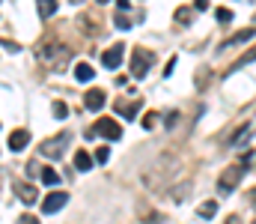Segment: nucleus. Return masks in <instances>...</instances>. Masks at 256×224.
Listing matches in <instances>:
<instances>
[{
    "instance_id": "1",
    "label": "nucleus",
    "mask_w": 256,
    "mask_h": 224,
    "mask_svg": "<svg viewBox=\"0 0 256 224\" xmlns=\"http://www.w3.org/2000/svg\"><path fill=\"white\" fill-rule=\"evenodd\" d=\"M152 63H155V54L152 51H146V48H134L131 51V75L134 78H146Z\"/></svg>"
},
{
    "instance_id": "2",
    "label": "nucleus",
    "mask_w": 256,
    "mask_h": 224,
    "mask_svg": "<svg viewBox=\"0 0 256 224\" xmlns=\"http://www.w3.org/2000/svg\"><path fill=\"white\" fill-rule=\"evenodd\" d=\"M96 135H102V138H108V141H120V138H122V129H120V123H116V120L102 117V120L86 132V138H96Z\"/></svg>"
},
{
    "instance_id": "3",
    "label": "nucleus",
    "mask_w": 256,
    "mask_h": 224,
    "mask_svg": "<svg viewBox=\"0 0 256 224\" xmlns=\"http://www.w3.org/2000/svg\"><path fill=\"white\" fill-rule=\"evenodd\" d=\"M36 57L45 60V63H54V60H66V48L57 39H45L39 48H36Z\"/></svg>"
},
{
    "instance_id": "4",
    "label": "nucleus",
    "mask_w": 256,
    "mask_h": 224,
    "mask_svg": "<svg viewBox=\"0 0 256 224\" xmlns=\"http://www.w3.org/2000/svg\"><path fill=\"white\" fill-rule=\"evenodd\" d=\"M242 176H244V167H242V164H232V167H226V170L220 173V179H218V191H220V194L232 191V188L242 182Z\"/></svg>"
},
{
    "instance_id": "5",
    "label": "nucleus",
    "mask_w": 256,
    "mask_h": 224,
    "mask_svg": "<svg viewBox=\"0 0 256 224\" xmlns=\"http://www.w3.org/2000/svg\"><path fill=\"white\" fill-rule=\"evenodd\" d=\"M66 144H68V135L63 132V135H57V138H48V141L39 147V152L48 155V158H60V155L66 152Z\"/></svg>"
},
{
    "instance_id": "6",
    "label": "nucleus",
    "mask_w": 256,
    "mask_h": 224,
    "mask_svg": "<svg viewBox=\"0 0 256 224\" xmlns=\"http://www.w3.org/2000/svg\"><path fill=\"white\" fill-rule=\"evenodd\" d=\"M66 203H68V194H66V191H51V194L42 200V212H45V215H51V212L63 209Z\"/></svg>"
},
{
    "instance_id": "7",
    "label": "nucleus",
    "mask_w": 256,
    "mask_h": 224,
    "mask_svg": "<svg viewBox=\"0 0 256 224\" xmlns=\"http://www.w3.org/2000/svg\"><path fill=\"white\" fill-rule=\"evenodd\" d=\"M122 51H126V45H110L104 54H102V63L108 66V69H120V63H122Z\"/></svg>"
},
{
    "instance_id": "8",
    "label": "nucleus",
    "mask_w": 256,
    "mask_h": 224,
    "mask_svg": "<svg viewBox=\"0 0 256 224\" xmlns=\"http://www.w3.org/2000/svg\"><path fill=\"white\" fill-rule=\"evenodd\" d=\"M140 108H143V99H131V102H116V114H120V117H128V120H134V117L140 114Z\"/></svg>"
},
{
    "instance_id": "9",
    "label": "nucleus",
    "mask_w": 256,
    "mask_h": 224,
    "mask_svg": "<svg viewBox=\"0 0 256 224\" xmlns=\"http://www.w3.org/2000/svg\"><path fill=\"white\" fill-rule=\"evenodd\" d=\"M104 99H108L104 90H90V93L84 96V108H86V111H102V108H104Z\"/></svg>"
},
{
    "instance_id": "10",
    "label": "nucleus",
    "mask_w": 256,
    "mask_h": 224,
    "mask_svg": "<svg viewBox=\"0 0 256 224\" xmlns=\"http://www.w3.org/2000/svg\"><path fill=\"white\" fill-rule=\"evenodd\" d=\"M27 144H30V132H27V129H15V132L9 135V149H12V152L27 149Z\"/></svg>"
},
{
    "instance_id": "11",
    "label": "nucleus",
    "mask_w": 256,
    "mask_h": 224,
    "mask_svg": "<svg viewBox=\"0 0 256 224\" xmlns=\"http://www.w3.org/2000/svg\"><path fill=\"white\" fill-rule=\"evenodd\" d=\"M15 194H18L24 203H36V200H39V191H36L33 185H27V182H15Z\"/></svg>"
},
{
    "instance_id": "12",
    "label": "nucleus",
    "mask_w": 256,
    "mask_h": 224,
    "mask_svg": "<svg viewBox=\"0 0 256 224\" xmlns=\"http://www.w3.org/2000/svg\"><path fill=\"white\" fill-rule=\"evenodd\" d=\"M92 164H96V161H92V155H90L86 149H78V152H74V170H84V173H86V170H92Z\"/></svg>"
},
{
    "instance_id": "13",
    "label": "nucleus",
    "mask_w": 256,
    "mask_h": 224,
    "mask_svg": "<svg viewBox=\"0 0 256 224\" xmlns=\"http://www.w3.org/2000/svg\"><path fill=\"white\" fill-rule=\"evenodd\" d=\"M250 135H254V123H244V126H242V129H238V132L230 138V147H242V144H244Z\"/></svg>"
},
{
    "instance_id": "14",
    "label": "nucleus",
    "mask_w": 256,
    "mask_h": 224,
    "mask_svg": "<svg viewBox=\"0 0 256 224\" xmlns=\"http://www.w3.org/2000/svg\"><path fill=\"white\" fill-rule=\"evenodd\" d=\"M250 60H256V48H250L248 54H242V57H238V60H236V63H232L230 69H226V75H236V72H238V69H244V66H248Z\"/></svg>"
},
{
    "instance_id": "15",
    "label": "nucleus",
    "mask_w": 256,
    "mask_h": 224,
    "mask_svg": "<svg viewBox=\"0 0 256 224\" xmlns=\"http://www.w3.org/2000/svg\"><path fill=\"white\" fill-rule=\"evenodd\" d=\"M74 78H78L80 84H86V81H92V78H96V72H92V66H90V63H78V66H74Z\"/></svg>"
},
{
    "instance_id": "16",
    "label": "nucleus",
    "mask_w": 256,
    "mask_h": 224,
    "mask_svg": "<svg viewBox=\"0 0 256 224\" xmlns=\"http://www.w3.org/2000/svg\"><path fill=\"white\" fill-rule=\"evenodd\" d=\"M254 36H256V27H248V30L236 33V36H232V39H230V42H226L224 48H230V45H238V42H248V39H254Z\"/></svg>"
},
{
    "instance_id": "17",
    "label": "nucleus",
    "mask_w": 256,
    "mask_h": 224,
    "mask_svg": "<svg viewBox=\"0 0 256 224\" xmlns=\"http://www.w3.org/2000/svg\"><path fill=\"white\" fill-rule=\"evenodd\" d=\"M39 176H42V182H45V185H57V182H60V173H57L54 167H42V170H39Z\"/></svg>"
},
{
    "instance_id": "18",
    "label": "nucleus",
    "mask_w": 256,
    "mask_h": 224,
    "mask_svg": "<svg viewBox=\"0 0 256 224\" xmlns=\"http://www.w3.org/2000/svg\"><path fill=\"white\" fill-rule=\"evenodd\" d=\"M214 212H218V203H214V200H206V203H200V209H196L200 218H212Z\"/></svg>"
},
{
    "instance_id": "19",
    "label": "nucleus",
    "mask_w": 256,
    "mask_h": 224,
    "mask_svg": "<svg viewBox=\"0 0 256 224\" xmlns=\"http://www.w3.org/2000/svg\"><path fill=\"white\" fill-rule=\"evenodd\" d=\"M54 12H57V0H42V3H39V15H42V18H51Z\"/></svg>"
},
{
    "instance_id": "20",
    "label": "nucleus",
    "mask_w": 256,
    "mask_h": 224,
    "mask_svg": "<svg viewBox=\"0 0 256 224\" xmlns=\"http://www.w3.org/2000/svg\"><path fill=\"white\" fill-rule=\"evenodd\" d=\"M54 117H57V120H66V117H68V108H66V102H54Z\"/></svg>"
},
{
    "instance_id": "21",
    "label": "nucleus",
    "mask_w": 256,
    "mask_h": 224,
    "mask_svg": "<svg viewBox=\"0 0 256 224\" xmlns=\"http://www.w3.org/2000/svg\"><path fill=\"white\" fill-rule=\"evenodd\" d=\"M214 15H218V21H220V24H226V21H232V12H230V9H224V6H220V9H218Z\"/></svg>"
},
{
    "instance_id": "22",
    "label": "nucleus",
    "mask_w": 256,
    "mask_h": 224,
    "mask_svg": "<svg viewBox=\"0 0 256 224\" xmlns=\"http://www.w3.org/2000/svg\"><path fill=\"white\" fill-rule=\"evenodd\" d=\"M155 123H158V114H155V111H149V114L143 117V126H146V129H155Z\"/></svg>"
},
{
    "instance_id": "23",
    "label": "nucleus",
    "mask_w": 256,
    "mask_h": 224,
    "mask_svg": "<svg viewBox=\"0 0 256 224\" xmlns=\"http://www.w3.org/2000/svg\"><path fill=\"white\" fill-rule=\"evenodd\" d=\"M108 158H110V149H108V147H98V152H96V158H92V161H102V164H104Z\"/></svg>"
},
{
    "instance_id": "24",
    "label": "nucleus",
    "mask_w": 256,
    "mask_h": 224,
    "mask_svg": "<svg viewBox=\"0 0 256 224\" xmlns=\"http://www.w3.org/2000/svg\"><path fill=\"white\" fill-rule=\"evenodd\" d=\"M194 12L191 9H176V21H191Z\"/></svg>"
},
{
    "instance_id": "25",
    "label": "nucleus",
    "mask_w": 256,
    "mask_h": 224,
    "mask_svg": "<svg viewBox=\"0 0 256 224\" xmlns=\"http://www.w3.org/2000/svg\"><path fill=\"white\" fill-rule=\"evenodd\" d=\"M116 27H120V30H128V27H131V21H128V15H122V12L116 15Z\"/></svg>"
},
{
    "instance_id": "26",
    "label": "nucleus",
    "mask_w": 256,
    "mask_h": 224,
    "mask_svg": "<svg viewBox=\"0 0 256 224\" xmlns=\"http://www.w3.org/2000/svg\"><path fill=\"white\" fill-rule=\"evenodd\" d=\"M0 45H3V48H9L12 54H18V51H21V48H18V42H12V39H0Z\"/></svg>"
},
{
    "instance_id": "27",
    "label": "nucleus",
    "mask_w": 256,
    "mask_h": 224,
    "mask_svg": "<svg viewBox=\"0 0 256 224\" xmlns=\"http://www.w3.org/2000/svg\"><path fill=\"white\" fill-rule=\"evenodd\" d=\"M176 120H179V111H170V114H167V123H164V126H167V129H173V126H176Z\"/></svg>"
},
{
    "instance_id": "28",
    "label": "nucleus",
    "mask_w": 256,
    "mask_h": 224,
    "mask_svg": "<svg viewBox=\"0 0 256 224\" xmlns=\"http://www.w3.org/2000/svg\"><path fill=\"white\" fill-rule=\"evenodd\" d=\"M15 224H39V218H36V215H21Z\"/></svg>"
},
{
    "instance_id": "29",
    "label": "nucleus",
    "mask_w": 256,
    "mask_h": 224,
    "mask_svg": "<svg viewBox=\"0 0 256 224\" xmlns=\"http://www.w3.org/2000/svg\"><path fill=\"white\" fill-rule=\"evenodd\" d=\"M39 170H42V167H39V161H30V164H27V173H30V176H36Z\"/></svg>"
},
{
    "instance_id": "30",
    "label": "nucleus",
    "mask_w": 256,
    "mask_h": 224,
    "mask_svg": "<svg viewBox=\"0 0 256 224\" xmlns=\"http://www.w3.org/2000/svg\"><path fill=\"white\" fill-rule=\"evenodd\" d=\"M116 6H120V12H122V15H126L128 9H131V3H128V0H120V3H116Z\"/></svg>"
},
{
    "instance_id": "31",
    "label": "nucleus",
    "mask_w": 256,
    "mask_h": 224,
    "mask_svg": "<svg viewBox=\"0 0 256 224\" xmlns=\"http://www.w3.org/2000/svg\"><path fill=\"white\" fill-rule=\"evenodd\" d=\"M206 6H208V3H206V0H196V3H194V12H202V9H206Z\"/></svg>"
},
{
    "instance_id": "32",
    "label": "nucleus",
    "mask_w": 256,
    "mask_h": 224,
    "mask_svg": "<svg viewBox=\"0 0 256 224\" xmlns=\"http://www.w3.org/2000/svg\"><path fill=\"white\" fill-rule=\"evenodd\" d=\"M250 203H254V206H256V188H254V191H250Z\"/></svg>"
},
{
    "instance_id": "33",
    "label": "nucleus",
    "mask_w": 256,
    "mask_h": 224,
    "mask_svg": "<svg viewBox=\"0 0 256 224\" xmlns=\"http://www.w3.org/2000/svg\"><path fill=\"white\" fill-rule=\"evenodd\" d=\"M226 224H238V218H236V215H230V221Z\"/></svg>"
}]
</instances>
